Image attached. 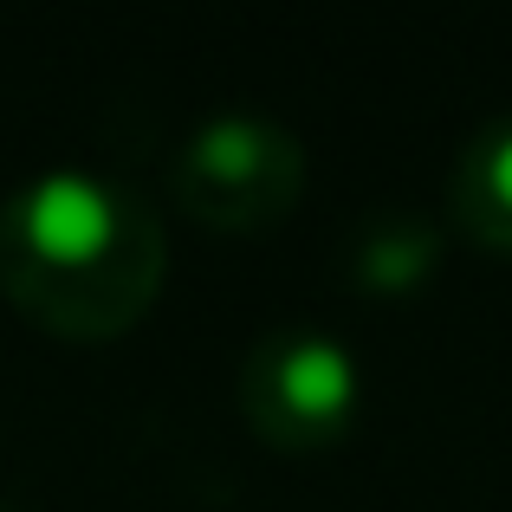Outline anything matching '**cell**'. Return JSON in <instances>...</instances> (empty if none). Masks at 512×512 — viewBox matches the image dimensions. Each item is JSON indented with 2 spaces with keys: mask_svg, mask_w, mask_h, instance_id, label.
<instances>
[{
  "mask_svg": "<svg viewBox=\"0 0 512 512\" xmlns=\"http://www.w3.org/2000/svg\"><path fill=\"white\" fill-rule=\"evenodd\" d=\"M163 279V221L137 188L98 169H46L0 208V292L52 338H124L143 325Z\"/></svg>",
  "mask_w": 512,
  "mask_h": 512,
  "instance_id": "obj_1",
  "label": "cell"
},
{
  "mask_svg": "<svg viewBox=\"0 0 512 512\" xmlns=\"http://www.w3.org/2000/svg\"><path fill=\"white\" fill-rule=\"evenodd\" d=\"M169 188L195 221L221 234H260L299 208L305 143L260 111H221L175 150Z\"/></svg>",
  "mask_w": 512,
  "mask_h": 512,
  "instance_id": "obj_2",
  "label": "cell"
},
{
  "mask_svg": "<svg viewBox=\"0 0 512 512\" xmlns=\"http://www.w3.org/2000/svg\"><path fill=\"white\" fill-rule=\"evenodd\" d=\"M350 286L357 292H409L435 273L441 260V227L428 214L409 208H383L350 234Z\"/></svg>",
  "mask_w": 512,
  "mask_h": 512,
  "instance_id": "obj_5",
  "label": "cell"
},
{
  "mask_svg": "<svg viewBox=\"0 0 512 512\" xmlns=\"http://www.w3.org/2000/svg\"><path fill=\"white\" fill-rule=\"evenodd\" d=\"M363 376L350 344L312 325H279L240 363V415L279 454H318L357 422Z\"/></svg>",
  "mask_w": 512,
  "mask_h": 512,
  "instance_id": "obj_3",
  "label": "cell"
},
{
  "mask_svg": "<svg viewBox=\"0 0 512 512\" xmlns=\"http://www.w3.org/2000/svg\"><path fill=\"white\" fill-rule=\"evenodd\" d=\"M448 221L480 253L512 260V111L480 124L448 169Z\"/></svg>",
  "mask_w": 512,
  "mask_h": 512,
  "instance_id": "obj_4",
  "label": "cell"
}]
</instances>
